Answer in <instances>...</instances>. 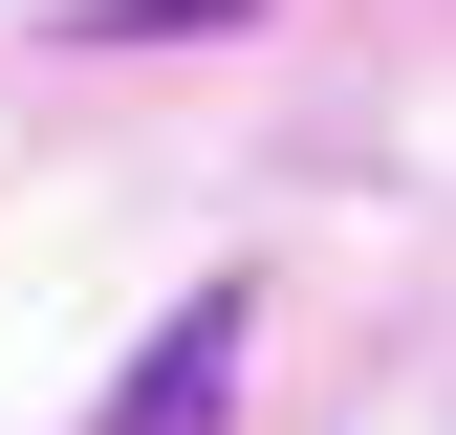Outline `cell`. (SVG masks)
<instances>
[{"mask_svg":"<svg viewBox=\"0 0 456 435\" xmlns=\"http://www.w3.org/2000/svg\"><path fill=\"white\" fill-rule=\"evenodd\" d=\"M240 349H261V283H196L131 370H109V414H87V435H217V414H240Z\"/></svg>","mask_w":456,"mask_h":435,"instance_id":"6da1fadb","label":"cell"}]
</instances>
